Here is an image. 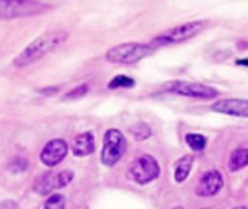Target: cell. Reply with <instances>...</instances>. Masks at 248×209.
Segmentation results:
<instances>
[{
  "label": "cell",
  "mask_w": 248,
  "mask_h": 209,
  "mask_svg": "<svg viewBox=\"0 0 248 209\" xmlns=\"http://www.w3.org/2000/svg\"><path fill=\"white\" fill-rule=\"evenodd\" d=\"M65 208V198L62 195H52L46 199L44 209H64Z\"/></svg>",
  "instance_id": "17"
},
{
  "label": "cell",
  "mask_w": 248,
  "mask_h": 209,
  "mask_svg": "<svg viewBox=\"0 0 248 209\" xmlns=\"http://www.w3.org/2000/svg\"><path fill=\"white\" fill-rule=\"evenodd\" d=\"M131 132H132V134H134V137H135L137 140H140V141H142V140H145V138H148V137L151 135L150 128H148L147 125H144V124H140L138 127L132 128V129H131Z\"/></svg>",
  "instance_id": "18"
},
{
  "label": "cell",
  "mask_w": 248,
  "mask_h": 209,
  "mask_svg": "<svg viewBox=\"0 0 248 209\" xmlns=\"http://www.w3.org/2000/svg\"><path fill=\"white\" fill-rule=\"evenodd\" d=\"M192 166H193V159L190 156H185L183 159H180L177 161L176 172H174V179L177 183H182L187 179V176L192 170Z\"/></svg>",
  "instance_id": "13"
},
{
  "label": "cell",
  "mask_w": 248,
  "mask_h": 209,
  "mask_svg": "<svg viewBox=\"0 0 248 209\" xmlns=\"http://www.w3.org/2000/svg\"><path fill=\"white\" fill-rule=\"evenodd\" d=\"M173 209H185V208H182V207H176V208H173Z\"/></svg>",
  "instance_id": "22"
},
{
  "label": "cell",
  "mask_w": 248,
  "mask_h": 209,
  "mask_svg": "<svg viewBox=\"0 0 248 209\" xmlns=\"http://www.w3.org/2000/svg\"><path fill=\"white\" fill-rule=\"evenodd\" d=\"M125 150H126V140L124 134L118 129H109L103 138V150L100 156L102 163L109 167L115 166L125 154Z\"/></svg>",
  "instance_id": "5"
},
{
  "label": "cell",
  "mask_w": 248,
  "mask_h": 209,
  "mask_svg": "<svg viewBox=\"0 0 248 209\" xmlns=\"http://www.w3.org/2000/svg\"><path fill=\"white\" fill-rule=\"evenodd\" d=\"M129 175L137 183L145 185V183H150V182L155 180L160 176V166H158V163H157V160L154 157L141 156L131 166Z\"/></svg>",
  "instance_id": "7"
},
{
  "label": "cell",
  "mask_w": 248,
  "mask_h": 209,
  "mask_svg": "<svg viewBox=\"0 0 248 209\" xmlns=\"http://www.w3.org/2000/svg\"><path fill=\"white\" fill-rule=\"evenodd\" d=\"M230 169L232 172L241 170L246 166H248V150L247 148H237L232 151L231 157H230Z\"/></svg>",
  "instance_id": "14"
},
{
  "label": "cell",
  "mask_w": 248,
  "mask_h": 209,
  "mask_svg": "<svg viewBox=\"0 0 248 209\" xmlns=\"http://www.w3.org/2000/svg\"><path fill=\"white\" fill-rule=\"evenodd\" d=\"M206 26L205 20H195V22H186L183 25L174 26L163 33H160L157 38L153 39V45H171V44H179V42H185L193 36H196L199 32L203 31V28Z\"/></svg>",
  "instance_id": "2"
},
{
  "label": "cell",
  "mask_w": 248,
  "mask_h": 209,
  "mask_svg": "<svg viewBox=\"0 0 248 209\" xmlns=\"http://www.w3.org/2000/svg\"><path fill=\"white\" fill-rule=\"evenodd\" d=\"M73 177H74L73 172H68V170H64L61 173H45L36 180L33 189L39 195H46L52 192L54 189L65 188L73 180Z\"/></svg>",
  "instance_id": "8"
},
{
  "label": "cell",
  "mask_w": 248,
  "mask_h": 209,
  "mask_svg": "<svg viewBox=\"0 0 248 209\" xmlns=\"http://www.w3.org/2000/svg\"><path fill=\"white\" fill-rule=\"evenodd\" d=\"M73 154L77 157H86L94 151V137L92 132H84L73 141L71 145Z\"/></svg>",
  "instance_id": "12"
},
{
  "label": "cell",
  "mask_w": 248,
  "mask_h": 209,
  "mask_svg": "<svg viewBox=\"0 0 248 209\" xmlns=\"http://www.w3.org/2000/svg\"><path fill=\"white\" fill-rule=\"evenodd\" d=\"M0 209H15V204H12V202H3L0 205Z\"/></svg>",
  "instance_id": "20"
},
{
  "label": "cell",
  "mask_w": 248,
  "mask_h": 209,
  "mask_svg": "<svg viewBox=\"0 0 248 209\" xmlns=\"http://www.w3.org/2000/svg\"><path fill=\"white\" fill-rule=\"evenodd\" d=\"M212 111L230 116L248 118V100L246 99H224L212 105Z\"/></svg>",
  "instance_id": "11"
},
{
  "label": "cell",
  "mask_w": 248,
  "mask_h": 209,
  "mask_svg": "<svg viewBox=\"0 0 248 209\" xmlns=\"http://www.w3.org/2000/svg\"><path fill=\"white\" fill-rule=\"evenodd\" d=\"M237 64H240V65H247L248 67V58H244V60H237Z\"/></svg>",
  "instance_id": "21"
},
{
  "label": "cell",
  "mask_w": 248,
  "mask_h": 209,
  "mask_svg": "<svg viewBox=\"0 0 248 209\" xmlns=\"http://www.w3.org/2000/svg\"><path fill=\"white\" fill-rule=\"evenodd\" d=\"M164 89L170 93L174 95H182V96H189V97H199V99H212L218 96V90L206 86V84H201V83H193V81H170L164 86Z\"/></svg>",
  "instance_id": "6"
},
{
  "label": "cell",
  "mask_w": 248,
  "mask_h": 209,
  "mask_svg": "<svg viewBox=\"0 0 248 209\" xmlns=\"http://www.w3.org/2000/svg\"><path fill=\"white\" fill-rule=\"evenodd\" d=\"M222 186H224L222 175L218 170H211V172L205 173L203 177L201 179V182L196 188V193L202 198L214 196L222 189Z\"/></svg>",
  "instance_id": "10"
},
{
  "label": "cell",
  "mask_w": 248,
  "mask_h": 209,
  "mask_svg": "<svg viewBox=\"0 0 248 209\" xmlns=\"http://www.w3.org/2000/svg\"><path fill=\"white\" fill-rule=\"evenodd\" d=\"M49 6L41 1L29 0H6L0 1V19H15L42 13L48 10Z\"/></svg>",
  "instance_id": "4"
},
{
  "label": "cell",
  "mask_w": 248,
  "mask_h": 209,
  "mask_svg": "<svg viewBox=\"0 0 248 209\" xmlns=\"http://www.w3.org/2000/svg\"><path fill=\"white\" fill-rule=\"evenodd\" d=\"M135 84L134 79L128 77V76H116L115 79H112V81L109 83V89H118V87H132Z\"/></svg>",
  "instance_id": "16"
},
{
  "label": "cell",
  "mask_w": 248,
  "mask_h": 209,
  "mask_svg": "<svg viewBox=\"0 0 248 209\" xmlns=\"http://www.w3.org/2000/svg\"><path fill=\"white\" fill-rule=\"evenodd\" d=\"M186 143L193 151H202L206 147V138L201 134H187Z\"/></svg>",
  "instance_id": "15"
},
{
  "label": "cell",
  "mask_w": 248,
  "mask_h": 209,
  "mask_svg": "<svg viewBox=\"0 0 248 209\" xmlns=\"http://www.w3.org/2000/svg\"><path fill=\"white\" fill-rule=\"evenodd\" d=\"M86 93H87V86H86V84H83V86H80L78 89H76V90L70 92V93L65 96V99H76V97L84 96Z\"/></svg>",
  "instance_id": "19"
},
{
  "label": "cell",
  "mask_w": 248,
  "mask_h": 209,
  "mask_svg": "<svg viewBox=\"0 0 248 209\" xmlns=\"http://www.w3.org/2000/svg\"><path fill=\"white\" fill-rule=\"evenodd\" d=\"M68 38V33L65 31H51L41 36H38L33 42H31L13 61L16 67H26L38 60H41L44 55L49 54L55 48H58L61 44L65 42Z\"/></svg>",
  "instance_id": "1"
},
{
  "label": "cell",
  "mask_w": 248,
  "mask_h": 209,
  "mask_svg": "<svg viewBox=\"0 0 248 209\" xmlns=\"http://www.w3.org/2000/svg\"><path fill=\"white\" fill-rule=\"evenodd\" d=\"M67 151H68V145H67V143H65L64 140H61V138L51 140V141L46 143L45 147L42 148L41 161H42L45 166L54 167V166H57L60 161H62V159L67 156Z\"/></svg>",
  "instance_id": "9"
},
{
  "label": "cell",
  "mask_w": 248,
  "mask_h": 209,
  "mask_svg": "<svg viewBox=\"0 0 248 209\" xmlns=\"http://www.w3.org/2000/svg\"><path fill=\"white\" fill-rule=\"evenodd\" d=\"M153 52L151 45L129 42V44H121L113 48H110L106 52V60L109 63H118V64H132L137 63L147 55Z\"/></svg>",
  "instance_id": "3"
},
{
  "label": "cell",
  "mask_w": 248,
  "mask_h": 209,
  "mask_svg": "<svg viewBox=\"0 0 248 209\" xmlns=\"http://www.w3.org/2000/svg\"><path fill=\"white\" fill-rule=\"evenodd\" d=\"M234 209H246L244 207H238V208H234Z\"/></svg>",
  "instance_id": "23"
}]
</instances>
